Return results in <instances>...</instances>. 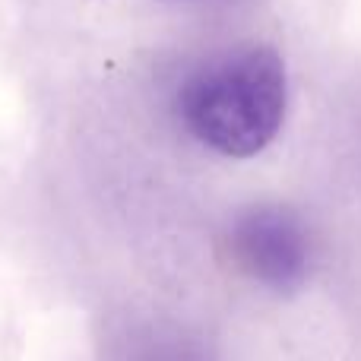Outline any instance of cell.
I'll return each instance as SVG.
<instances>
[{
  "mask_svg": "<svg viewBox=\"0 0 361 361\" xmlns=\"http://www.w3.org/2000/svg\"><path fill=\"white\" fill-rule=\"evenodd\" d=\"M175 108L184 130L203 149L225 159H254L286 124V61L273 44H238L190 70Z\"/></svg>",
  "mask_w": 361,
  "mask_h": 361,
  "instance_id": "cell-1",
  "label": "cell"
},
{
  "mask_svg": "<svg viewBox=\"0 0 361 361\" xmlns=\"http://www.w3.org/2000/svg\"><path fill=\"white\" fill-rule=\"evenodd\" d=\"M235 267L273 292H295L311 273V238L286 206H250L228 228Z\"/></svg>",
  "mask_w": 361,
  "mask_h": 361,
  "instance_id": "cell-2",
  "label": "cell"
},
{
  "mask_svg": "<svg viewBox=\"0 0 361 361\" xmlns=\"http://www.w3.org/2000/svg\"><path fill=\"white\" fill-rule=\"evenodd\" d=\"M165 4H203V0H165Z\"/></svg>",
  "mask_w": 361,
  "mask_h": 361,
  "instance_id": "cell-3",
  "label": "cell"
}]
</instances>
